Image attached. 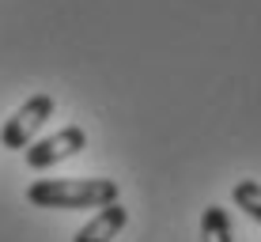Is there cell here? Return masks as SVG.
Listing matches in <instances>:
<instances>
[{
	"label": "cell",
	"mask_w": 261,
	"mask_h": 242,
	"mask_svg": "<svg viewBox=\"0 0 261 242\" xmlns=\"http://www.w3.org/2000/svg\"><path fill=\"white\" fill-rule=\"evenodd\" d=\"M38 208H102L118 201V182L110 178H42L27 190Z\"/></svg>",
	"instance_id": "1"
},
{
	"label": "cell",
	"mask_w": 261,
	"mask_h": 242,
	"mask_svg": "<svg viewBox=\"0 0 261 242\" xmlns=\"http://www.w3.org/2000/svg\"><path fill=\"white\" fill-rule=\"evenodd\" d=\"M49 118H53V95H31L19 110L4 121V129H0V144H4L8 151L27 148L34 140V132H38Z\"/></svg>",
	"instance_id": "2"
},
{
	"label": "cell",
	"mask_w": 261,
	"mask_h": 242,
	"mask_svg": "<svg viewBox=\"0 0 261 242\" xmlns=\"http://www.w3.org/2000/svg\"><path fill=\"white\" fill-rule=\"evenodd\" d=\"M84 148H87V132L80 129V125H68V129L53 132L46 140H31V144H27V167L31 170H49V167L65 163L72 155H80Z\"/></svg>",
	"instance_id": "3"
},
{
	"label": "cell",
	"mask_w": 261,
	"mask_h": 242,
	"mask_svg": "<svg viewBox=\"0 0 261 242\" xmlns=\"http://www.w3.org/2000/svg\"><path fill=\"white\" fill-rule=\"evenodd\" d=\"M125 223H129V212H125L118 201H110V204L98 208V216L91 223H84V227L76 231V238H72V242H110Z\"/></svg>",
	"instance_id": "4"
},
{
	"label": "cell",
	"mask_w": 261,
	"mask_h": 242,
	"mask_svg": "<svg viewBox=\"0 0 261 242\" xmlns=\"http://www.w3.org/2000/svg\"><path fill=\"white\" fill-rule=\"evenodd\" d=\"M235 231H231V216L223 204H208L201 216V242H231Z\"/></svg>",
	"instance_id": "5"
},
{
	"label": "cell",
	"mask_w": 261,
	"mask_h": 242,
	"mask_svg": "<svg viewBox=\"0 0 261 242\" xmlns=\"http://www.w3.org/2000/svg\"><path fill=\"white\" fill-rule=\"evenodd\" d=\"M235 204L246 212L250 220L261 223V182H254V178H242V182H235Z\"/></svg>",
	"instance_id": "6"
}]
</instances>
